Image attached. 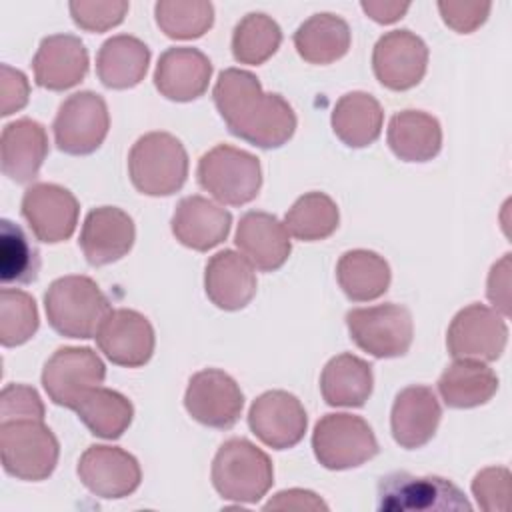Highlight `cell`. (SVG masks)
<instances>
[{"mask_svg":"<svg viewBox=\"0 0 512 512\" xmlns=\"http://www.w3.org/2000/svg\"><path fill=\"white\" fill-rule=\"evenodd\" d=\"M506 342L508 326L504 318L484 304H470L462 308L452 318L446 334L450 356L480 362L500 358Z\"/></svg>","mask_w":512,"mask_h":512,"instance_id":"cell-12","label":"cell"},{"mask_svg":"<svg viewBox=\"0 0 512 512\" xmlns=\"http://www.w3.org/2000/svg\"><path fill=\"white\" fill-rule=\"evenodd\" d=\"M74 412L94 436L104 440L120 438L134 418L132 402L124 394L102 386L90 390Z\"/></svg>","mask_w":512,"mask_h":512,"instance_id":"cell-34","label":"cell"},{"mask_svg":"<svg viewBox=\"0 0 512 512\" xmlns=\"http://www.w3.org/2000/svg\"><path fill=\"white\" fill-rule=\"evenodd\" d=\"M472 494L482 510H508L510 472L502 466L484 468L472 480Z\"/></svg>","mask_w":512,"mask_h":512,"instance_id":"cell-41","label":"cell"},{"mask_svg":"<svg viewBox=\"0 0 512 512\" xmlns=\"http://www.w3.org/2000/svg\"><path fill=\"white\" fill-rule=\"evenodd\" d=\"M150 64V48L136 36L108 38L96 56V74L106 88L126 90L140 84Z\"/></svg>","mask_w":512,"mask_h":512,"instance_id":"cell-27","label":"cell"},{"mask_svg":"<svg viewBox=\"0 0 512 512\" xmlns=\"http://www.w3.org/2000/svg\"><path fill=\"white\" fill-rule=\"evenodd\" d=\"M60 446L44 420H0V456L6 474L38 482L48 478L58 464Z\"/></svg>","mask_w":512,"mask_h":512,"instance_id":"cell-5","label":"cell"},{"mask_svg":"<svg viewBox=\"0 0 512 512\" xmlns=\"http://www.w3.org/2000/svg\"><path fill=\"white\" fill-rule=\"evenodd\" d=\"M0 74V114L10 116L26 106L30 86L26 76L20 70L10 68L8 64H2Z\"/></svg>","mask_w":512,"mask_h":512,"instance_id":"cell-44","label":"cell"},{"mask_svg":"<svg viewBox=\"0 0 512 512\" xmlns=\"http://www.w3.org/2000/svg\"><path fill=\"white\" fill-rule=\"evenodd\" d=\"M236 246L260 272L278 270L290 256L292 244L286 226L268 212H246L236 228Z\"/></svg>","mask_w":512,"mask_h":512,"instance_id":"cell-23","label":"cell"},{"mask_svg":"<svg viewBox=\"0 0 512 512\" xmlns=\"http://www.w3.org/2000/svg\"><path fill=\"white\" fill-rule=\"evenodd\" d=\"M68 8L74 24L80 26L82 30L106 32L124 20L130 6L124 0H110V2L78 0V2H70Z\"/></svg>","mask_w":512,"mask_h":512,"instance_id":"cell-40","label":"cell"},{"mask_svg":"<svg viewBox=\"0 0 512 512\" xmlns=\"http://www.w3.org/2000/svg\"><path fill=\"white\" fill-rule=\"evenodd\" d=\"M128 174L134 188L146 196H170L188 176V154L168 132H150L136 140L128 154Z\"/></svg>","mask_w":512,"mask_h":512,"instance_id":"cell-4","label":"cell"},{"mask_svg":"<svg viewBox=\"0 0 512 512\" xmlns=\"http://www.w3.org/2000/svg\"><path fill=\"white\" fill-rule=\"evenodd\" d=\"M212 98L230 134L258 146L280 148L296 130L292 106L274 92H264L258 78L240 68L220 72Z\"/></svg>","mask_w":512,"mask_h":512,"instance_id":"cell-1","label":"cell"},{"mask_svg":"<svg viewBox=\"0 0 512 512\" xmlns=\"http://www.w3.org/2000/svg\"><path fill=\"white\" fill-rule=\"evenodd\" d=\"M50 326L68 338H92L108 316L110 302L100 286L88 276H62L44 294Z\"/></svg>","mask_w":512,"mask_h":512,"instance_id":"cell-2","label":"cell"},{"mask_svg":"<svg viewBox=\"0 0 512 512\" xmlns=\"http://www.w3.org/2000/svg\"><path fill=\"white\" fill-rule=\"evenodd\" d=\"M134 220L116 206H100L88 212L82 232L80 248L92 266H104L126 256L134 244Z\"/></svg>","mask_w":512,"mask_h":512,"instance_id":"cell-19","label":"cell"},{"mask_svg":"<svg viewBox=\"0 0 512 512\" xmlns=\"http://www.w3.org/2000/svg\"><path fill=\"white\" fill-rule=\"evenodd\" d=\"M338 206L324 192H308L300 196L286 212L284 226L288 234L304 242L328 238L338 228Z\"/></svg>","mask_w":512,"mask_h":512,"instance_id":"cell-35","label":"cell"},{"mask_svg":"<svg viewBox=\"0 0 512 512\" xmlns=\"http://www.w3.org/2000/svg\"><path fill=\"white\" fill-rule=\"evenodd\" d=\"M428 46L410 30H392L380 36L372 52L378 82L390 90H410L426 74Z\"/></svg>","mask_w":512,"mask_h":512,"instance_id":"cell-15","label":"cell"},{"mask_svg":"<svg viewBox=\"0 0 512 512\" xmlns=\"http://www.w3.org/2000/svg\"><path fill=\"white\" fill-rule=\"evenodd\" d=\"M232 214L204 196H186L172 216V234L186 248L206 252L230 234Z\"/></svg>","mask_w":512,"mask_h":512,"instance_id":"cell-24","label":"cell"},{"mask_svg":"<svg viewBox=\"0 0 512 512\" xmlns=\"http://www.w3.org/2000/svg\"><path fill=\"white\" fill-rule=\"evenodd\" d=\"M274 482V468L264 450L246 438L226 440L212 460V484L230 502L256 504Z\"/></svg>","mask_w":512,"mask_h":512,"instance_id":"cell-3","label":"cell"},{"mask_svg":"<svg viewBox=\"0 0 512 512\" xmlns=\"http://www.w3.org/2000/svg\"><path fill=\"white\" fill-rule=\"evenodd\" d=\"M354 344L374 358H398L410 350L414 326L406 306L378 304L354 308L346 314Z\"/></svg>","mask_w":512,"mask_h":512,"instance_id":"cell-8","label":"cell"},{"mask_svg":"<svg viewBox=\"0 0 512 512\" xmlns=\"http://www.w3.org/2000/svg\"><path fill=\"white\" fill-rule=\"evenodd\" d=\"M248 424L260 442L274 450H286L304 438L308 416L294 394L270 390L252 402Z\"/></svg>","mask_w":512,"mask_h":512,"instance_id":"cell-17","label":"cell"},{"mask_svg":"<svg viewBox=\"0 0 512 512\" xmlns=\"http://www.w3.org/2000/svg\"><path fill=\"white\" fill-rule=\"evenodd\" d=\"M204 288L214 306L228 312L240 310L256 294L254 266L234 250H220L206 264Z\"/></svg>","mask_w":512,"mask_h":512,"instance_id":"cell-26","label":"cell"},{"mask_svg":"<svg viewBox=\"0 0 512 512\" xmlns=\"http://www.w3.org/2000/svg\"><path fill=\"white\" fill-rule=\"evenodd\" d=\"M52 128L54 142L64 154H92L100 148L108 134V106L104 98L96 92H76L60 104Z\"/></svg>","mask_w":512,"mask_h":512,"instance_id":"cell-11","label":"cell"},{"mask_svg":"<svg viewBox=\"0 0 512 512\" xmlns=\"http://www.w3.org/2000/svg\"><path fill=\"white\" fill-rule=\"evenodd\" d=\"M490 8L488 2H438L442 20L460 34H470L484 24Z\"/></svg>","mask_w":512,"mask_h":512,"instance_id":"cell-43","label":"cell"},{"mask_svg":"<svg viewBox=\"0 0 512 512\" xmlns=\"http://www.w3.org/2000/svg\"><path fill=\"white\" fill-rule=\"evenodd\" d=\"M78 212L76 196L58 184L38 182L22 196V216L32 234L46 244L68 240L76 230Z\"/></svg>","mask_w":512,"mask_h":512,"instance_id":"cell-14","label":"cell"},{"mask_svg":"<svg viewBox=\"0 0 512 512\" xmlns=\"http://www.w3.org/2000/svg\"><path fill=\"white\" fill-rule=\"evenodd\" d=\"M38 330V308L24 290L2 288L0 292V342L6 348L28 342Z\"/></svg>","mask_w":512,"mask_h":512,"instance_id":"cell-39","label":"cell"},{"mask_svg":"<svg viewBox=\"0 0 512 512\" xmlns=\"http://www.w3.org/2000/svg\"><path fill=\"white\" fill-rule=\"evenodd\" d=\"M48 156V134L44 126L30 118H20L4 126L0 138L2 172L18 182H32Z\"/></svg>","mask_w":512,"mask_h":512,"instance_id":"cell-25","label":"cell"},{"mask_svg":"<svg viewBox=\"0 0 512 512\" xmlns=\"http://www.w3.org/2000/svg\"><path fill=\"white\" fill-rule=\"evenodd\" d=\"M106 378V366L100 356L86 346L58 348L42 370V386L48 398L62 408L74 410L80 400L100 386Z\"/></svg>","mask_w":512,"mask_h":512,"instance_id":"cell-10","label":"cell"},{"mask_svg":"<svg viewBox=\"0 0 512 512\" xmlns=\"http://www.w3.org/2000/svg\"><path fill=\"white\" fill-rule=\"evenodd\" d=\"M350 26L336 14L322 12L310 16L294 32L298 54L310 64H330L340 60L350 48Z\"/></svg>","mask_w":512,"mask_h":512,"instance_id":"cell-32","label":"cell"},{"mask_svg":"<svg viewBox=\"0 0 512 512\" xmlns=\"http://www.w3.org/2000/svg\"><path fill=\"white\" fill-rule=\"evenodd\" d=\"M80 482L98 498L130 496L142 480L138 460L116 446H88L78 462Z\"/></svg>","mask_w":512,"mask_h":512,"instance_id":"cell-18","label":"cell"},{"mask_svg":"<svg viewBox=\"0 0 512 512\" xmlns=\"http://www.w3.org/2000/svg\"><path fill=\"white\" fill-rule=\"evenodd\" d=\"M498 390L496 372L480 360L456 358L438 378V392L450 408H476Z\"/></svg>","mask_w":512,"mask_h":512,"instance_id":"cell-29","label":"cell"},{"mask_svg":"<svg viewBox=\"0 0 512 512\" xmlns=\"http://www.w3.org/2000/svg\"><path fill=\"white\" fill-rule=\"evenodd\" d=\"M410 8V4H400V2H380V0H368L362 2V10L380 24H392L396 20H400L406 10Z\"/></svg>","mask_w":512,"mask_h":512,"instance_id":"cell-47","label":"cell"},{"mask_svg":"<svg viewBox=\"0 0 512 512\" xmlns=\"http://www.w3.org/2000/svg\"><path fill=\"white\" fill-rule=\"evenodd\" d=\"M316 460L328 470L356 468L378 454V440L370 424L354 414L322 416L312 432Z\"/></svg>","mask_w":512,"mask_h":512,"instance_id":"cell-7","label":"cell"},{"mask_svg":"<svg viewBox=\"0 0 512 512\" xmlns=\"http://www.w3.org/2000/svg\"><path fill=\"white\" fill-rule=\"evenodd\" d=\"M336 278L350 300L368 302L380 298L388 290L390 266L380 254L358 248L340 256Z\"/></svg>","mask_w":512,"mask_h":512,"instance_id":"cell-33","label":"cell"},{"mask_svg":"<svg viewBox=\"0 0 512 512\" xmlns=\"http://www.w3.org/2000/svg\"><path fill=\"white\" fill-rule=\"evenodd\" d=\"M488 298L504 316L510 314V254L492 266L488 276Z\"/></svg>","mask_w":512,"mask_h":512,"instance_id":"cell-45","label":"cell"},{"mask_svg":"<svg viewBox=\"0 0 512 512\" xmlns=\"http://www.w3.org/2000/svg\"><path fill=\"white\" fill-rule=\"evenodd\" d=\"M196 176L210 196L228 206L252 202L262 186L258 158L228 144H218L208 150L198 162Z\"/></svg>","mask_w":512,"mask_h":512,"instance_id":"cell-6","label":"cell"},{"mask_svg":"<svg viewBox=\"0 0 512 512\" xmlns=\"http://www.w3.org/2000/svg\"><path fill=\"white\" fill-rule=\"evenodd\" d=\"M100 352L116 366L138 368L154 354V328L146 316L136 310H110L96 332Z\"/></svg>","mask_w":512,"mask_h":512,"instance_id":"cell-16","label":"cell"},{"mask_svg":"<svg viewBox=\"0 0 512 512\" xmlns=\"http://www.w3.org/2000/svg\"><path fill=\"white\" fill-rule=\"evenodd\" d=\"M184 406L202 426L228 430L242 414L244 394L230 374L218 368H206L190 378Z\"/></svg>","mask_w":512,"mask_h":512,"instance_id":"cell-13","label":"cell"},{"mask_svg":"<svg viewBox=\"0 0 512 512\" xmlns=\"http://www.w3.org/2000/svg\"><path fill=\"white\" fill-rule=\"evenodd\" d=\"M378 510L386 512H434L470 510L462 490L440 476H414L392 472L378 484Z\"/></svg>","mask_w":512,"mask_h":512,"instance_id":"cell-9","label":"cell"},{"mask_svg":"<svg viewBox=\"0 0 512 512\" xmlns=\"http://www.w3.org/2000/svg\"><path fill=\"white\" fill-rule=\"evenodd\" d=\"M440 418L442 408L434 390L420 384L408 386L398 392L392 404V436L406 450L422 448L434 438Z\"/></svg>","mask_w":512,"mask_h":512,"instance_id":"cell-21","label":"cell"},{"mask_svg":"<svg viewBox=\"0 0 512 512\" xmlns=\"http://www.w3.org/2000/svg\"><path fill=\"white\" fill-rule=\"evenodd\" d=\"M154 14L160 30L176 40L200 38L214 22V8L204 0H160L154 6Z\"/></svg>","mask_w":512,"mask_h":512,"instance_id":"cell-38","label":"cell"},{"mask_svg":"<svg viewBox=\"0 0 512 512\" xmlns=\"http://www.w3.org/2000/svg\"><path fill=\"white\" fill-rule=\"evenodd\" d=\"M88 50L74 34H54L40 42L32 68L38 86L62 92L80 84L88 72Z\"/></svg>","mask_w":512,"mask_h":512,"instance_id":"cell-22","label":"cell"},{"mask_svg":"<svg viewBox=\"0 0 512 512\" xmlns=\"http://www.w3.org/2000/svg\"><path fill=\"white\" fill-rule=\"evenodd\" d=\"M372 386V366L354 354L334 356L320 376V392L328 406H364L372 394Z\"/></svg>","mask_w":512,"mask_h":512,"instance_id":"cell-30","label":"cell"},{"mask_svg":"<svg viewBox=\"0 0 512 512\" xmlns=\"http://www.w3.org/2000/svg\"><path fill=\"white\" fill-rule=\"evenodd\" d=\"M382 122V106L368 92H348L332 110V130L350 148H366L376 142Z\"/></svg>","mask_w":512,"mask_h":512,"instance_id":"cell-31","label":"cell"},{"mask_svg":"<svg viewBox=\"0 0 512 512\" xmlns=\"http://www.w3.org/2000/svg\"><path fill=\"white\" fill-rule=\"evenodd\" d=\"M388 146L404 162H428L442 148L440 122L422 110H402L390 118Z\"/></svg>","mask_w":512,"mask_h":512,"instance_id":"cell-28","label":"cell"},{"mask_svg":"<svg viewBox=\"0 0 512 512\" xmlns=\"http://www.w3.org/2000/svg\"><path fill=\"white\" fill-rule=\"evenodd\" d=\"M266 510H328V506L310 490H282L266 506Z\"/></svg>","mask_w":512,"mask_h":512,"instance_id":"cell-46","label":"cell"},{"mask_svg":"<svg viewBox=\"0 0 512 512\" xmlns=\"http://www.w3.org/2000/svg\"><path fill=\"white\" fill-rule=\"evenodd\" d=\"M280 42V26L262 12H250L234 28L232 54L240 64L258 66L276 54Z\"/></svg>","mask_w":512,"mask_h":512,"instance_id":"cell-36","label":"cell"},{"mask_svg":"<svg viewBox=\"0 0 512 512\" xmlns=\"http://www.w3.org/2000/svg\"><path fill=\"white\" fill-rule=\"evenodd\" d=\"M44 420V404L38 392L26 384H8L0 394V420Z\"/></svg>","mask_w":512,"mask_h":512,"instance_id":"cell-42","label":"cell"},{"mask_svg":"<svg viewBox=\"0 0 512 512\" xmlns=\"http://www.w3.org/2000/svg\"><path fill=\"white\" fill-rule=\"evenodd\" d=\"M210 76L212 62L204 52L198 48L174 46L158 58L154 86L168 100L190 102L208 90Z\"/></svg>","mask_w":512,"mask_h":512,"instance_id":"cell-20","label":"cell"},{"mask_svg":"<svg viewBox=\"0 0 512 512\" xmlns=\"http://www.w3.org/2000/svg\"><path fill=\"white\" fill-rule=\"evenodd\" d=\"M40 258L26 232L10 222H0V280L2 284H30L38 278Z\"/></svg>","mask_w":512,"mask_h":512,"instance_id":"cell-37","label":"cell"}]
</instances>
